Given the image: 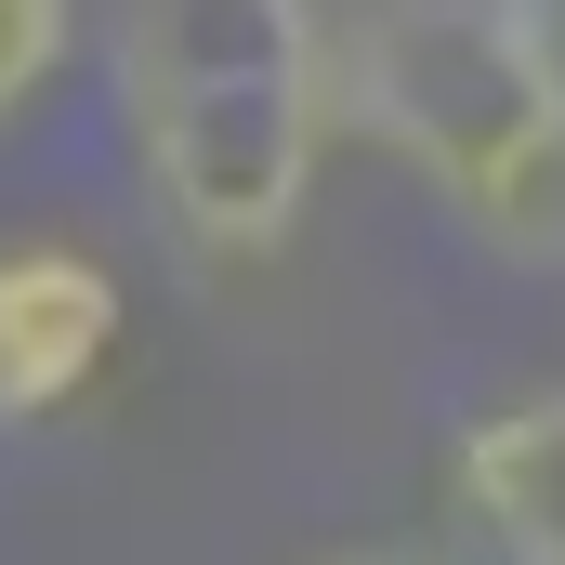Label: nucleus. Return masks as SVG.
<instances>
[{
    "mask_svg": "<svg viewBox=\"0 0 565 565\" xmlns=\"http://www.w3.org/2000/svg\"><path fill=\"white\" fill-rule=\"evenodd\" d=\"M106 119L198 277H264L342 145L329 0H106Z\"/></svg>",
    "mask_w": 565,
    "mask_h": 565,
    "instance_id": "f257e3e1",
    "label": "nucleus"
},
{
    "mask_svg": "<svg viewBox=\"0 0 565 565\" xmlns=\"http://www.w3.org/2000/svg\"><path fill=\"white\" fill-rule=\"evenodd\" d=\"M329 93L342 145H382L473 250L565 264V53L526 0H355L329 13Z\"/></svg>",
    "mask_w": 565,
    "mask_h": 565,
    "instance_id": "f03ea898",
    "label": "nucleus"
},
{
    "mask_svg": "<svg viewBox=\"0 0 565 565\" xmlns=\"http://www.w3.org/2000/svg\"><path fill=\"white\" fill-rule=\"evenodd\" d=\"M119 264L93 237H0V422H66L119 369Z\"/></svg>",
    "mask_w": 565,
    "mask_h": 565,
    "instance_id": "7ed1b4c3",
    "label": "nucleus"
},
{
    "mask_svg": "<svg viewBox=\"0 0 565 565\" xmlns=\"http://www.w3.org/2000/svg\"><path fill=\"white\" fill-rule=\"evenodd\" d=\"M447 500L487 540V565H565V382L473 408L447 447Z\"/></svg>",
    "mask_w": 565,
    "mask_h": 565,
    "instance_id": "20e7f679",
    "label": "nucleus"
},
{
    "mask_svg": "<svg viewBox=\"0 0 565 565\" xmlns=\"http://www.w3.org/2000/svg\"><path fill=\"white\" fill-rule=\"evenodd\" d=\"M93 53V0H0V132H26Z\"/></svg>",
    "mask_w": 565,
    "mask_h": 565,
    "instance_id": "39448f33",
    "label": "nucleus"
},
{
    "mask_svg": "<svg viewBox=\"0 0 565 565\" xmlns=\"http://www.w3.org/2000/svg\"><path fill=\"white\" fill-rule=\"evenodd\" d=\"M526 26H540V40H553V53H565V0H526Z\"/></svg>",
    "mask_w": 565,
    "mask_h": 565,
    "instance_id": "423d86ee",
    "label": "nucleus"
},
{
    "mask_svg": "<svg viewBox=\"0 0 565 565\" xmlns=\"http://www.w3.org/2000/svg\"><path fill=\"white\" fill-rule=\"evenodd\" d=\"M329 565H434V553H329Z\"/></svg>",
    "mask_w": 565,
    "mask_h": 565,
    "instance_id": "0eeeda50",
    "label": "nucleus"
}]
</instances>
